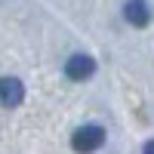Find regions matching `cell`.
Wrapping results in <instances>:
<instances>
[{
  "instance_id": "cell-5",
  "label": "cell",
  "mask_w": 154,
  "mask_h": 154,
  "mask_svg": "<svg viewBox=\"0 0 154 154\" xmlns=\"http://www.w3.org/2000/svg\"><path fill=\"white\" fill-rule=\"evenodd\" d=\"M142 154H154V139H151V142L145 145V151H142Z\"/></svg>"
},
{
  "instance_id": "cell-2",
  "label": "cell",
  "mask_w": 154,
  "mask_h": 154,
  "mask_svg": "<svg viewBox=\"0 0 154 154\" xmlns=\"http://www.w3.org/2000/svg\"><path fill=\"white\" fill-rule=\"evenodd\" d=\"M25 99V86L19 77H0V105L3 108H16Z\"/></svg>"
},
{
  "instance_id": "cell-4",
  "label": "cell",
  "mask_w": 154,
  "mask_h": 154,
  "mask_svg": "<svg viewBox=\"0 0 154 154\" xmlns=\"http://www.w3.org/2000/svg\"><path fill=\"white\" fill-rule=\"evenodd\" d=\"M93 71H96V62L89 56H83V53H77V56H71L65 62V74L71 77V80H86Z\"/></svg>"
},
{
  "instance_id": "cell-1",
  "label": "cell",
  "mask_w": 154,
  "mask_h": 154,
  "mask_svg": "<svg viewBox=\"0 0 154 154\" xmlns=\"http://www.w3.org/2000/svg\"><path fill=\"white\" fill-rule=\"evenodd\" d=\"M102 142H105V130H102V126H80V130H74V136H71L74 151H80V154H89V151L102 148Z\"/></svg>"
},
{
  "instance_id": "cell-3",
  "label": "cell",
  "mask_w": 154,
  "mask_h": 154,
  "mask_svg": "<svg viewBox=\"0 0 154 154\" xmlns=\"http://www.w3.org/2000/svg\"><path fill=\"white\" fill-rule=\"evenodd\" d=\"M123 19L133 25V28H145L151 22V6L148 0H126L123 3Z\"/></svg>"
}]
</instances>
